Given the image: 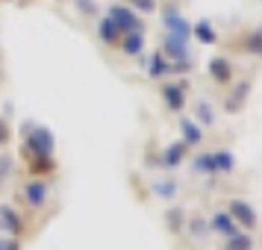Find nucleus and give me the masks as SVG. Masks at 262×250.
<instances>
[{"instance_id": "1", "label": "nucleus", "mask_w": 262, "mask_h": 250, "mask_svg": "<svg viewBox=\"0 0 262 250\" xmlns=\"http://www.w3.org/2000/svg\"><path fill=\"white\" fill-rule=\"evenodd\" d=\"M24 142H21V156L30 162V174H50L53 171V150H56V139L48 127H38V124H30L27 121L24 130Z\"/></svg>"}, {"instance_id": "2", "label": "nucleus", "mask_w": 262, "mask_h": 250, "mask_svg": "<svg viewBox=\"0 0 262 250\" xmlns=\"http://www.w3.org/2000/svg\"><path fill=\"white\" fill-rule=\"evenodd\" d=\"M21 200H24V206H30L33 212L36 209H45L50 200V186H48V179H41V177H30L21 186Z\"/></svg>"}, {"instance_id": "3", "label": "nucleus", "mask_w": 262, "mask_h": 250, "mask_svg": "<svg viewBox=\"0 0 262 250\" xmlns=\"http://www.w3.org/2000/svg\"><path fill=\"white\" fill-rule=\"evenodd\" d=\"M162 27H165V36L191 41V21L180 12L177 6H165V9H162Z\"/></svg>"}, {"instance_id": "4", "label": "nucleus", "mask_w": 262, "mask_h": 250, "mask_svg": "<svg viewBox=\"0 0 262 250\" xmlns=\"http://www.w3.org/2000/svg\"><path fill=\"white\" fill-rule=\"evenodd\" d=\"M106 18H112V24L121 30V36L124 33H136V30H144L142 18H139V12H133L127 3H112L109 6V15Z\"/></svg>"}, {"instance_id": "5", "label": "nucleus", "mask_w": 262, "mask_h": 250, "mask_svg": "<svg viewBox=\"0 0 262 250\" xmlns=\"http://www.w3.org/2000/svg\"><path fill=\"white\" fill-rule=\"evenodd\" d=\"M159 95H162V103H165L168 112H183L186 103H189V97H186V83H177V80L162 83Z\"/></svg>"}, {"instance_id": "6", "label": "nucleus", "mask_w": 262, "mask_h": 250, "mask_svg": "<svg viewBox=\"0 0 262 250\" xmlns=\"http://www.w3.org/2000/svg\"><path fill=\"white\" fill-rule=\"evenodd\" d=\"M227 212L233 215V221H236L238 226H245V230H256V224H259L256 209H253L248 200H242V197H236V200L227 203Z\"/></svg>"}, {"instance_id": "7", "label": "nucleus", "mask_w": 262, "mask_h": 250, "mask_svg": "<svg viewBox=\"0 0 262 250\" xmlns=\"http://www.w3.org/2000/svg\"><path fill=\"white\" fill-rule=\"evenodd\" d=\"M162 56H165L168 62H191L189 41L174 38V36H165V38H162Z\"/></svg>"}, {"instance_id": "8", "label": "nucleus", "mask_w": 262, "mask_h": 250, "mask_svg": "<svg viewBox=\"0 0 262 250\" xmlns=\"http://www.w3.org/2000/svg\"><path fill=\"white\" fill-rule=\"evenodd\" d=\"M0 233L3 236H15V238L24 233V218L6 203H0Z\"/></svg>"}, {"instance_id": "9", "label": "nucleus", "mask_w": 262, "mask_h": 250, "mask_svg": "<svg viewBox=\"0 0 262 250\" xmlns=\"http://www.w3.org/2000/svg\"><path fill=\"white\" fill-rule=\"evenodd\" d=\"M206 224H209V233H218V236H224V238L236 236L238 230H242V226L233 221V215L227 212V209H218V212H215Z\"/></svg>"}, {"instance_id": "10", "label": "nucleus", "mask_w": 262, "mask_h": 250, "mask_svg": "<svg viewBox=\"0 0 262 250\" xmlns=\"http://www.w3.org/2000/svg\"><path fill=\"white\" fill-rule=\"evenodd\" d=\"M209 77H212L218 85H230V83H233V80H236V74H233L230 59H224V56H212V59H209Z\"/></svg>"}, {"instance_id": "11", "label": "nucleus", "mask_w": 262, "mask_h": 250, "mask_svg": "<svg viewBox=\"0 0 262 250\" xmlns=\"http://www.w3.org/2000/svg\"><path fill=\"white\" fill-rule=\"evenodd\" d=\"M250 88H253V83L250 80H245V83H238L230 95H227V100H224V112L227 115H236V112H242V106H245V100H248V95H250Z\"/></svg>"}, {"instance_id": "12", "label": "nucleus", "mask_w": 262, "mask_h": 250, "mask_svg": "<svg viewBox=\"0 0 262 250\" xmlns=\"http://www.w3.org/2000/svg\"><path fill=\"white\" fill-rule=\"evenodd\" d=\"M180 142L186 144V147H201L203 144V127L198 124L194 118H183L180 121Z\"/></svg>"}, {"instance_id": "13", "label": "nucleus", "mask_w": 262, "mask_h": 250, "mask_svg": "<svg viewBox=\"0 0 262 250\" xmlns=\"http://www.w3.org/2000/svg\"><path fill=\"white\" fill-rule=\"evenodd\" d=\"M118 50L124 56H142L144 53V30H136V33H124L118 38Z\"/></svg>"}, {"instance_id": "14", "label": "nucleus", "mask_w": 262, "mask_h": 250, "mask_svg": "<svg viewBox=\"0 0 262 250\" xmlns=\"http://www.w3.org/2000/svg\"><path fill=\"white\" fill-rule=\"evenodd\" d=\"M191 38L201 41V44H206V48H212L215 41H218V30H215V24L209 18H201V21L191 24Z\"/></svg>"}, {"instance_id": "15", "label": "nucleus", "mask_w": 262, "mask_h": 250, "mask_svg": "<svg viewBox=\"0 0 262 250\" xmlns=\"http://www.w3.org/2000/svg\"><path fill=\"white\" fill-rule=\"evenodd\" d=\"M212 159H215V174L218 177H227V174L236 171V156H233V150L218 147V150H212Z\"/></svg>"}, {"instance_id": "16", "label": "nucleus", "mask_w": 262, "mask_h": 250, "mask_svg": "<svg viewBox=\"0 0 262 250\" xmlns=\"http://www.w3.org/2000/svg\"><path fill=\"white\" fill-rule=\"evenodd\" d=\"M144 71H147V77H150V80H162V77H168V59L162 56V50H154V53L147 56V62H144Z\"/></svg>"}, {"instance_id": "17", "label": "nucleus", "mask_w": 262, "mask_h": 250, "mask_svg": "<svg viewBox=\"0 0 262 250\" xmlns=\"http://www.w3.org/2000/svg\"><path fill=\"white\" fill-rule=\"evenodd\" d=\"M186 153H189V147H186L183 142H171L165 150H162V168H177V165H183Z\"/></svg>"}, {"instance_id": "18", "label": "nucleus", "mask_w": 262, "mask_h": 250, "mask_svg": "<svg viewBox=\"0 0 262 250\" xmlns=\"http://www.w3.org/2000/svg\"><path fill=\"white\" fill-rule=\"evenodd\" d=\"M191 171L194 174H201V177H218L215 174V159H212V150H206V153H198L191 159Z\"/></svg>"}, {"instance_id": "19", "label": "nucleus", "mask_w": 262, "mask_h": 250, "mask_svg": "<svg viewBox=\"0 0 262 250\" xmlns=\"http://www.w3.org/2000/svg\"><path fill=\"white\" fill-rule=\"evenodd\" d=\"M97 38H100L103 44H118L121 30L112 24V18H100V21H97Z\"/></svg>"}, {"instance_id": "20", "label": "nucleus", "mask_w": 262, "mask_h": 250, "mask_svg": "<svg viewBox=\"0 0 262 250\" xmlns=\"http://www.w3.org/2000/svg\"><path fill=\"white\" fill-rule=\"evenodd\" d=\"M177 183H174V179L171 177H162V179H156L154 183V194L156 197H159V200H174V197H177Z\"/></svg>"}, {"instance_id": "21", "label": "nucleus", "mask_w": 262, "mask_h": 250, "mask_svg": "<svg viewBox=\"0 0 262 250\" xmlns=\"http://www.w3.org/2000/svg\"><path fill=\"white\" fill-rule=\"evenodd\" d=\"M242 48H245V53L262 59V30H250L248 36H245V41H242Z\"/></svg>"}, {"instance_id": "22", "label": "nucleus", "mask_w": 262, "mask_h": 250, "mask_svg": "<svg viewBox=\"0 0 262 250\" xmlns=\"http://www.w3.org/2000/svg\"><path fill=\"white\" fill-rule=\"evenodd\" d=\"M194 121H198L201 127H212V124H215L212 103H206V100H198V103H194Z\"/></svg>"}, {"instance_id": "23", "label": "nucleus", "mask_w": 262, "mask_h": 250, "mask_svg": "<svg viewBox=\"0 0 262 250\" xmlns=\"http://www.w3.org/2000/svg\"><path fill=\"white\" fill-rule=\"evenodd\" d=\"M224 250H253V238H250V233H242V230H238L236 236L227 238Z\"/></svg>"}, {"instance_id": "24", "label": "nucleus", "mask_w": 262, "mask_h": 250, "mask_svg": "<svg viewBox=\"0 0 262 250\" xmlns=\"http://www.w3.org/2000/svg\"><path fill=\"white\" fill-rule=\"evenodd\" d=\"M121 3H127L133 12H139V15H150V12L159 9V6H156V0H121Z\"/></svg>"}, {"instance_id": "25", "label": "nucleus", "mask_w": 262, "mask_h": 250, "mask_svg": "<svg viewBox=\"0 0 262 250\" xmlns=\"http://www.w3.org/2000/svg\"><path fill=\"white\" fill-rule=\"evenodd\" d=\"M186 226H189V233L194 238H203L206 233H209V224H206V218H201V215H191Z\"/></svg>"}, {"instance_id": "26", "label": "nucleus", "mask_w": 262, "mask_h": 250, "mask_svg": "<svg viewBox=\"0 0 262 250\" xmlns=\"http://www.w3.org/2000/svg\"><path fill=\"white\" fill-rule=\"evenodd\" d=\"M194 68V62H168V77H180V74H189Z\"/></svg>"}, {"instance_id": "27", "label": "nucleus", "mask_w": 262, "mask_h": 250, "mask_svg": "<svg viewBox=\"0 0 262 250\" xmlns=\"http://www.w3.org/2000/svg\"><path fill=\"white\" fill-rule=\"evenodd\" d=\"M74 3H77V12L85 15V18H92V15L97 12V3H95V0H74Z\"/></svg>"}, {"instance_id": "28", "label": "nucleus", "mask_w": 262, "mask_h": 250, "mask_svg": "<svg viewBox=\"0 0 262 250\" xmlns=\"http://www.w3.org/2000/svg\"><path fill=\"white\" fill-rule=\"evenodd\" d=\"M180 218H183V212H180V209L168 212V230H171V233H177L180 226H183V221H180Z\"/></svg>"}, {"instance_id": "29", "label": "nucleus", "mask_w": 262, "mask_h": 250, "mask_svg": "<svg viewBox=\"0 0 262 250\" xmlns=\"http://www.w3.org/2000/svg\"><path fill=\"white\" fill-rule=\"evenodd\" d=\"M0 250H21V241L15 236H0Z\"/></svg>"}, {"instance_id": "30", "label": "nucleus", "mask_w": 262, "mask_h": 250, "mask_svg": "<svg viewBox=\"0 0 262 250\" xmlns=\"http://www.w3.org/2000/svg\"><path fill=\"white\" fill-rule=\"evenodd\" d=\"M9 171H12V162H9V156H3V153H0V183H3V179L9 177Z\"/></svg>"}, {"instance_id": "31", "label": "nucleus", "mask_w": 262, "mask_h": 250, "mask_svg": "<svg viewBox=\"0 0 262 250\" xmlns=\"http://www.w3.org/2000/svg\"><path fill=\"white\" fill-rule=\"evenodd\" d=\"M9 135H12V132H9V124H6V118H0V147L9 144Z\"/></svg>"}]
</instances>
